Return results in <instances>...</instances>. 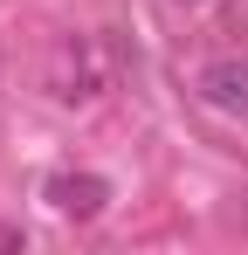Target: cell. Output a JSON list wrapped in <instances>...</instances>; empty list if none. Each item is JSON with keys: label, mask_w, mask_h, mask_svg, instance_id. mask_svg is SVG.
<instances>
[{"label": "cell", "mask_w": 248, "mask_h": 255, "mask_svg": "<svg viewBox=\"0 0 248 255\" xmlns=\"http://www.w3.org/2000/svg\"><path fill=\"white\" fill-rule=\"evenodd\" d=\"M0 249H28V235H21V228H7V221H0Z\"/></svg>", "instance_id": "cell-3"}, {"label": "cell", "mask_w": 248, "mask_h": 255, "mask_svg": "<svg viewBox=\"0 0 248 255\" xmlns=\"http://www.w3.org/2000/svg\"><path fill=\"white\" fill-rule=\"evenodd\" d=\"M200 104L221 118H248V62L242 55H221L200 69Z\"/></svg>", "instance_id": "cell-1"}, {"label": "cell", "mask_w": 248, "mask_h": 255, "mask_svg": "<svg viewBox=\"0 0 248 255\" xmlns=\"http://www.w3.org/2000/svg\"><path fill=\"white\" fill-rule=\"evenodd\" d=\"M48 200L62 214H83V221H90V214L111 200V186H104L97 172H55V179H48Z\"/></svg>", "instance_id": "cell-2"}]
</instances>
